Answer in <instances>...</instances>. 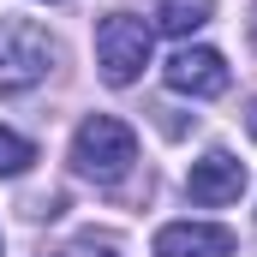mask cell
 Segmentation results:
<instances>
[{
    "label": "cell",
    "mask_w": 257,
    "mask_h": 257,
    "mask_svg": "<svg viewBox=\"0 0 257 257\" xmlns=\"http://www.w3.org/2000/svg\"><path fill=\"white\" fill-rule=\"evenodd\" d=\"M72 168L96 186H120L138 168V132L114 114H90L84 126L72 132Z\"/></svg>",
    "instance_id": "6da1fadb"
},
{
    "label": "cell",
    "mask_w": 257,
    "mask_h": 257,
    "mask_svg": "<svg viewBox=\"0 0 257 257\" xmlns=\"http://www.w3.org/2000/svg\"><path fill=\"white\" fill-rule=\"evenodd\" d=\"M150 48H156V30L138 18V12H108L96 24V66H102V84L126 90L144 78L150 66Z\"/></svg>",
    "instance_id": "7a4b0ae2"
},
{
    "label": "cell",
    "mask_w": 257,
    "mask_h": 257,
    "mask_svg": "<svg viewBox=\"0 0 257 257\" xmlns=\"http://www.w3.org/2000/svg\"><path fill=\"white\" fill-rule=\"evenodd\" d=\"M60 60L54 36L30 18H0V96H18L30 84H42Z\"/></svg>",
    "instance_id": "3957f363"
},
{
    "label": "cell",
    "mask_w": 257,
    "mask_h": 257,
    "mask_svg": "<svg viewBox=\"0 0 257 257\" xmlns=\"http://www.w3.org/2000/svg\"><path fill=\"white\" fill-rule=\"evenodd\" d=\"M162 78H168L174 96H192V102H209V96H221L233 84V72H227V60L215 48H180L174 60L162 66Z\"/></svg>",
    "instance_id": "277c9868"
},
{
    "label": "cell",
    "mask_w": 257,
    "mask_h": 257,
    "mask_svg": "<svg viewBox=\"0 0 257 257\" xmlns=\"http://www.w3.org/2000/svg\"><path fill=\"white\" fill-rule=\"evenodd\" d=\"M186 192H192V203H233L245 192V162H233L227 150H209L203 162H192Z\"/></svg>",
    "instance_id": "5b68a950"
},
{
    "label": "cell",
    "mask_w": 257,
    "mask_h": 257,
    "mask_svg": "<svg viewBox=\"0 0 257 257\" xmlns=\"http://www.w3.org/2000/svg\"><path fill=\"white\" fill-rule=\"evenodd\" d=\"M233 233L215 221H168L156 233V257H227Z\"/></svg>",
    "instance_id": "8992f818"
},
{
    "label": "cell",
    "mask_w": 257,
    "mask_h": 257,
    "mask_svg": "<svg viewBox=\"0 0 257 257\" xmlns=\"http://www.w3.org/2000/svg\"><path fill=\"white\" fill-rule=\"evenodd\" d=\"M209 12H215V0H162L156 6V30L162 36H192L209 24Z\"/></svg>",
    "instance_id": "52a82bcc"
},
{
    "label": "cell",
    "mask_w": 257,
    "mask_h": 257,
    "mask_svg": "<svg viewBox=\"0 0 257 257\" xmlns=\"http://www.w3.org/2000/svg\"><path fill=\"white\" fill-rule=\"evenodd\" d=\"M30 162H36V144H30V138H18L12 126H0V180H18Z\"/></svg>",
    "instance_id": "ba28073f"
},
{
    "label": "cell",
    "mask_w": 257,
    "mask_h": 257,
    "mask_svg": "<svg viewBox=\"0 0 257 257\" xmlns=\"http://www.w3.org/2000/svg\"><path fill=\"white\" fill-rule=\"evenodd\" d=\"M54 257H114V239L84 233V239H72V245H66V251H54Z\"/></svg>",
    "instance_id": "9c48e42d"
},
{
    "label": "cell",
    "mask_w": 257,
    "mask_h": 257,
    "mask_svg": "<svg viewBox=\"0 0 257 257\" xmlns=\"http://www.w3.org/2000/svg\"><path fill=\"white\" fill-rule=\"evenodd\" d=\"M245 132L257 138V96H251V108H245Z\"/></svg>",
    "instance_id": "30bf717a"
},
{
    "label": "cell",
    "mask_w": 257,
    "mask_h": 257,
    "mask_svg": "<svg viewBox=\"0 0 257 257\" xmlns=\"http://www.w3.org/2000/svg\"><path fill=\"white\" fill-rule=\"evenodd\" d=\"M251 12H257V6H251ZM251 42H257V18H251Z\"/></svg>",
    "instance_id": "8fae6325"
}]
</instances>
